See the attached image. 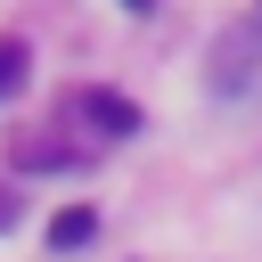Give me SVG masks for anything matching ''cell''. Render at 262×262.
Returning <instances> with one entry per match:
<instances>
[{"label":"cell","instance_id":"cell-3","mask_svg":"<svg viewBox=\"0 0 262 262\" xmlns=\"http://www.w3.org/2000/svg\"><path fill=\"white\" fill-rule=\"evenodd\" d=\"M90 237H98V213H90V205L49 213V246H57V254H74V246H90Z\"/></svg>","mask_w":262,"mask_h":262},{"label":"cell","instance_id":"cell-5","mask_svg":"<svg viewBox=\"0 0 262 262\" xmlns=\"http://www.w3.org/2000/svg\"><path fill=\"white\" fill-rule=\"evenodd\" d=\"M123 8H156V0H123Z\"/></svg>","mask_w":262,"mask_h":262},{"label":"cell","instance_id":"cell-4","mask_svg":"<svg viewBox=\"0 0 262 262\" xmlns=\"http://www.w3.org/2000/svg\"><path fill=\"white\" fill-rule=\"evenodd\" d=\"M25 74H33V49H25L16 33H0V98H16V90H25Z\"/></svg>","mask_w":262,"mask_h":262},{"label":"cell","instance_id":"cell-2","mask_svg":"<svg viewBox=\"0 0 262 262\" xmlns=\"http://www.w3.org/2000/svg\"><path fill=\"white\" fill-rule=\"evenodd\" d=\"M82 123L106 131V139H131V131H139V106H131L123 90H82Z\"/></svg>","mask_w":262,"mask_h":262},{"label":"cell","instance_id":"cell-1","mask_svg":"<svg viewBox=\"0 0 262 262\" xmlns=\"http://www.w3.org/2000/svg\"><path fill=\"white\" fill-rule=\"evenodd\" d=\"M262 82V25H246V33H229L221 49H213V90L221 98H237V90H254Z\"/></svg>","mask_w":262,"mask_h":262}]
</instances>
